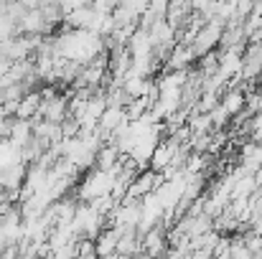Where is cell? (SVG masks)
<instances>
[{
	"label": "cell",
	"instance_id": "52a82bcc",
	"mask_svg": "<svg viewBox=\"0 0 262 259\" xmlns=\"http://www.w3.org/2000/svg\"><path fill=\"white\" fill-rule=\"evenodd\" d=\"M104 259H127V257H122V254H112V257H104Z\"/></svg>",
	"mask_w": 262,
	"mask_h": 259
},
{
	"label": "cell",
	"instance_id": "7a4b0ae2",
	"mask_svg": "<svg viewBox=\"0 0 262 259\" xmlns=\"http://www.w3.org/2000/svg\"><path fill=\"white\" fill-rule=\"evenodd\" d=\"M8 140H10L13 145H18L20 150L28 148V145L33 143V122H31V120H10Z\"/></svg>",
	"mask_w": 262,
	"mask_h": 259
},
{
	"label": "cell",
	"instance_id": "3957f363",
	"mask_svg": "<svg viewBox=\"0 0 262 259\" xmlns=\"http://www.w3.org/2000/svg\"><path fill=\"white\" fill-rule=\"evenodd\" d=\"M193 61H196L193 49H191V46H181V43H176V49L171 51V56H168V66H166V72H188Z\"/></svg>",
	"mask_w": 262,
	"mask_h": 259
},
{
	"label": "cell",
	"instance_id": "8992f818",
	"mask_svg": "<svg viewBox=\"0 0 262 259\" xmlns=\"http://www.w3.org/2000/svg\"><path fill=\"white\" fill-rule=\"evenodd\" d=\"M229 120H232V117H229V112H227V109H224L222 104H219V107H216V109L211 112V122H214L216 127H224V125H227Z\"/></svg>",
	"mask_w": 262,
	"mask_h": 259
},
{
	"label": "cell",
	"instance_id": "5b68a950",
	"mask_svg": "<svg viewBox=\"0 0 262 259\" xmlns=\"http://www.w3.org/2000/svg\"><path fill=\"white\" fill-rule=\"evenodd\" d=\"M41 107H43V97H41V91L33 89V91H28V94L20 99L15 120H33V117L41 112Z\"/></svg>",
	"mask_w": 262,
	"mask_h": 259
},
{
	"label": "cell",
	"instance_id": "6da1fadb",
	"mask_svg": "<svg viewBox=\"0 0 262 259\" xmlns=\"http://www.w3.org/2000/svg\"><path fill=\"white\" fill-rule=\"evenodd\" d=\"M120 237H122V231L120 229H112V226H107L97 239H94V252H97V257L104 259V257H112V254H117V244H120Z\"/></svg>",
	"mask_w": 262,
	"mask_h": 259
},
{
	"label": "cell",
	"instance_id": "277c9868",
	"mask_svg": "<svg viewBox=\"0 0 262 259\" xmlns=\"http://www.w3.org/2000/svg\"><path fill=\"white\" fill-rule=\"evenodd\" d=\"M219 104L229 112V117H237V114L245 112V107H247V94H245V89L232 86V89H227V91L222 94V102H219Z\"/></svg>",
	"mask_w": 262,
	"mask_h": 259
}]
</instances>
